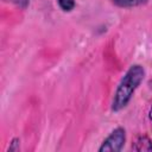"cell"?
Returning a JSON list of instances; mask_svg holds the SVG:
<instances>
[{"mask_svg": "<svg viewBox=\"0 0 152 152\" xmlns=\"http://www.w3.org/2000/svg\"><path fill=\"white\" fill-rule=\"evenodd\" d=\"M6 1H11V2H13L14 5H17L21 8H26L30 5V0H6Z\"/></svg>", "mask_w": 152, "mask_h": 152, "instance_id": "6", "label": "cell"}, {"mask_svg": "<svg viewBox=\"0 0 152 152\" xmlns=\"http://www.w3.org/2000/svg\"><path fill=\"white\" fill-rule=\"evenodd\" d=\"M148 119L152 121V106H151V108H150V110H148Z\"/></svg>", "mask_w": 152, "mask_h": 152, "instance_id": "7", "label": "cell"}, {"mask_svg": "<svg viewBox=\"0 0 152 152\" xmlns=\"http://www.w3.org/2000/svg\"><path fill=\"white\" fill-rule=\"evenodd\" d=\"M148 84H150V87L152 88V78H151V81H150V83H148Z\"/></svg>", "mask_w": 152, "mask_h": 152, "instance_id": "8", "label": "cell"}, {"mask_svg": "<svg viewBox=\"0 0 152 152\" xmlns=\"http://www.w3.org/2000/svg\"><path fill=\"white\" fill-rule=\"evenodd\" d=\"M126 141V131L124 127H116L110 132V134L102 141L101 146L99 147L100 152L110 151V152H119L122 150Z\"/></svg>", "mask_w": 152, "mask_h": 152, "instance_id": "2", "label": "cell"}, {"mask_svg": "<svg viewBox=\"0 0 152 152\" xmlns=\"http://www.w3.org/2000/svg\"><path fill=\"white\" fill-rule=\"evenodd\" d=\"M132 150H134V151H152V140L145 134L138 135L132 144Z\"/></svg>", "mask_w": 152, "mask_h": 152, "instance_id": "3", "label": "cell"}, {"mask_svg": "<svg viewBox=\"0 0 152 152\" xmlns=\"http://www.w3.org/2000/svg\"><path fill=\"white\" fill-rule=\"evenodd\" d=\"M145 77V69L140 64H133L120 80L112 101V110L120 112L131 101L134 91Z\"/></svg>", "mask_w": 152, "mask_h": 152, "instance_id": "1", "label": "cell"}, {"mask_svg": "<svg viewBox=\"0 0 152 152\" xmlns=\"http://www.w3.org/2000/svg\"><path fill=\"white\" fill-rule=\"evenodd\" d=\"M110 1L119 7H135L146 4L148 0H110Z\"/></svg>", "mask_w": 152, "mask_h": 152, "instance_id": "4", "label": "cell"}, {"mask_svg": "<svg viewBox=\"0 0 152 152\" xmlns=\"http://www.w3.org/2000/svg\"><path fill=\"white\" fill-rule=\"evenodd\" d=\"M59 7L62 8V11L64 12H70L75 8V0H57Z\"/></svg>", "mask_w": 152, "mask_h": 152, "instance_id": "5", "label": "cell"}]
</instances>
